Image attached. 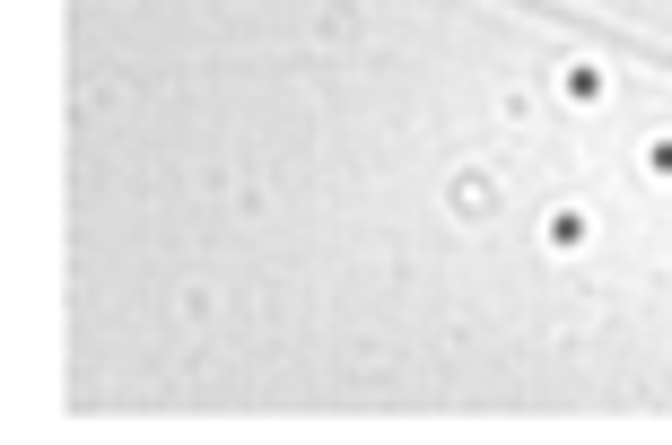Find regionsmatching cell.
<instances>
[{
	"mask_svg": "<svg viewBox=\"0 0 672 445\" xmlns=\"http://www.w3.org/2000/svg\"><path fill=\"white\" fill-rule=\"evenodd\" d=\"M594 96H603V70H594V62H568V105H594Z\"/></svg>",
	"mask_w": 672,
	"mask_h": 445,
	"instance_id": "cell-1",
	"label": "cell"
},
{
	"mask_svg": "<svg viewBox=\"0 0 672 445\" xmlns=\"http://www.w3.org/2000/svg\"><path fill=\"white\" fill-rule=\"evenodd\" d=\"M646 166H655V175H672V131L655 140V149H646Z\"/></svg>",
	"mask_w": 672,
	"mask_h": 445,
	"instance_id": "cell-2",
	"label": "cell"
}]
</instances>
